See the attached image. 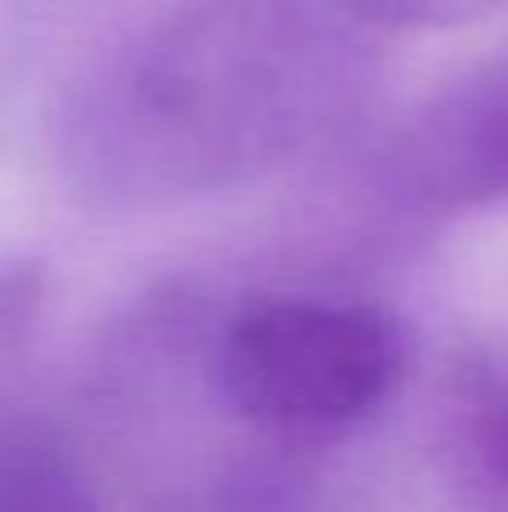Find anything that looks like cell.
I'll return each instance as SVG.
<instances>
[{
  "instance_id": "cell-1",
  "label": "cell",
  "mask_w": 508,
  "mask_h": 512,
  "mask_svg": "<svg viewBox=\"0 0 508 512\" xmlns=\"http://www.w3.org/2000/svg\"><path fill=\"white\" fill-rule=\"evenodd\" d=\"M356 32L329 0H180L68 90L63 176L126 212L270 176L356 108Z\"/></svg>"
},
{
  "instance_id": "cell-2",
  "label": "cell",
  "mask_w": 508,
  "mask_h": 512,
  "mask_svg": "<svg viewBox=\"0 0 508 512\" xmlns=\"http://www.w3.org/2000/svg\"><path fill=\"white\" fill-rule=\"evenodd\" d=\"M405 333L383 306L257 297L216 342V387L252 427L324 436L356 427L401 387Z\"/></svg>"
},
{
  "instance_id": "cell-3",
  "label": "cell",
  "mask_w": 508,
  "mask_h": 512,
  "mask_svg": "<svg viewBox=\"0 0 508 512\" xmlns=\"http://www.w3.org/2000/svg\"><path fill=\"white\" fill-rule=\"evenodd\" d=\"M374 185L410 216L508 203V54L432 90L374 162Z\"/></svg>"
},
{
  "instance_id": "cell-4",
  "label": "cell",
  "mask_w": 508,
  "mask_h": 512,
  "mask_svg": "<svg viewBox=\"0 0 508 512\" xmlns=\"http://www.w3.org/2000/svg\"><path fill=\"white\" fill-rule=\"evenodd\" d=\"M441 481L455 512H508V382L455 414L441 441Z\"/></svg>"
},
{
  "instance_id": "cell-5",
  "label": "cell",
  "mask_w": 508,
  "mask_h": 512,
  "mask_svg": "<svg viewBox=\"0 0 508 512\" xmlns=\"http://www.w3.org/2000/svg\"><path fill=\"white\" fill-rule=\"evenodd\" d=\"M0 512H99V504L50 427L0 418Z\"/></svg>"
},
{
  "instance_id": "cell-6",
  "label": "cell",
  "mask_w": 508,
  "mask_h": 512,
  "mask_svg": "<svg viewBox=\"0 0 508 512\" xmlns=\"http://www.w3.org/2000/svg\"><path fill=\"white\" fill-rule=\"evenodd\" d=\"M347 23L374 32H450L495 18L508 0H329Z\"/></svg>"
},
{
  "instance_id": "cell-7",
  "label": "cell",
  "mask_w": 508,
  "mask_h": 512,
  "mask_svg": "<svg viewBox=\"0 0 508 512\" xmlns=\"http://www.w3.org/2000/svg\"><path fill=\"white\" fill-rule=\"evenodd\" d=\"M36 288H41V279H36L32 265L0 261V337L14 333L27 319V310H32V301H36Z\"/></svg>"
}]
</instances>
